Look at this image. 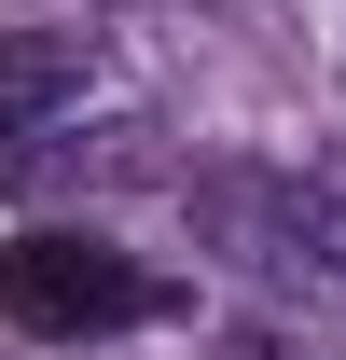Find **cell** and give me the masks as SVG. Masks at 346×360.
<instances>
[{
  "mask_svg": "<svg viewBox=\"0 0 346 360\" xmlns=\"http://www.w3.org/2000/svg\"><path fill=\"white\" fill-rule=\"evenodd\" d=\"M0 319L42 333V347H84V333H139L167 319V277L111 250V236H14L0 250Z\"/></svg>",
  "mask_w": 346,
  "mask_h": 360,
  "instance_id": "cell-1",
  "label": "cell"
},
{
  "mask_svg": "<svg viewBox=\"0 0 346 360\" xmlns=\"http://www.w3.org/2000/svg\"><path fill=\"white\" fill-rule=\"evenodd\" d=\"M84 84H97V28H0V153L56 139Z\"/></svg>",
  "mask_w": 346,
  "mask_h": 360,
  "instance_id": "cell-2",
  "label": "cell"
},
{
  "mask_svg": "<svg viewBox=\"0 0 346 360\" xmlns=\"http://www.w3.org/2000/svg\"><path fill=\"white\" fill-rule=\"evenodd\" d=\"M319 208H333V250H346V139L319 153Z\"/></svg>",
  "mask_w": 346,
  "mask_h": 360,
  "instance_id": "cell-3",
  "label": "cell"
},
{
  "mask_svg": "<svg viewBox=\"0 0 346 360\" xmlns=\"http://www.w3.org/2000/svg\"><path fill=\"white\" fill-rule=\"evenodd\" d=\"M236 360H291V347H277V333H250V347H236Z\"/></svg>",
  "mask_w": 346,
  "mask_h": 360,
  "instance_id": "cell-4",
  "label": "cell"
}]
</instances>
